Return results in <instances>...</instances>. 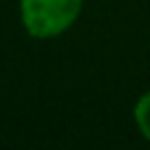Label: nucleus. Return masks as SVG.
Wrapping results in <instances>:
<instances>
[{
  "instance_id": "f257e3e1",
  "label": "nucleus",
  "mask_w": 150,
  "mask_h": 150,
  "mask_svg": "<svg viewBox=\"0 0 150 150\" xmlns=\"http://www.w3.org/2000/svg\"><path fill=\"white\" fill-rule=\"evenodd\" d=\"M82 0H19L23 30L35 40H52L66 33L80 16Z\"/></svg>"
},
{
  "instance_id": "f03ea898",
  "label": "nucleus",
  "mask_w": 150,
  "mask_h": 150,
  "mask_svg": "<svg viewBox=\"0 0 150 150\" xmlns=\"http://www.w3.org/2000/svg\"><path fill=\"white\" fill-rule=\"evenodd\" d=\"M134 122L145 141H150V89L143 91L134 105Z\"/></svg>"
}]
</instances>
